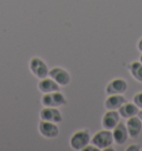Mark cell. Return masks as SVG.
<instances>
[{"mask_svg": "<svg viewBox=\"0 0 142 151\" xmlns=\"http://www.w3.org/2000/svg\"><path fill=\"white\" fill-rule=\"evenodd\" d=\"M111 131H112V136H113V142H115L118 146L124 145L129 139L128 129L126 127V123L121 122V121Z\"/></svg>", "mask_w": 142, "mask_h": 151, "instance_id": "30bf717a", "label": "cell"}, {"mask_svg": "<svg viewBox=\"0 0 142 151\" xmlns=\"http://www.w3.org/2000/svg\"><path fill=\"white\" fill-rule=\"evenodd\" d=\"M38 89L40 92L42 93H48V92H53L60 90V86L58 85L56 81L53 80L52 78H50L49 76L42 79H39L38 82Z\"/></svg>", "mask_w": 142, "mask_h": 151, "instance_id": "4fadbf2b", "label": "cell"}, {"mask_svg": "<svg viewBox=\"0 0 142 151\" xmlns=\"http://www.w3.org/2000/svg\"><path fill=\"white\" fill-rule=\"evenodd\" d=\"M91 141V134L88 129H80L75 131L70 137L69 145L70 148L75 151H82L85 146Z\"/></svg>", "mask_w": 142, "mask_h": 151, "instance_id": "6da1fadb", "label": "cell"}, {"mask_svg": "<svg viewBox=\"0 0 142 151\" xmlns=\"http://www.w3.org/2000/svg\"><path fill=\"white\" fill-rule=\"evenodd\" d=\"M39 117L44 121H51L56 123H60L62 121L61 111L56 107H43L39 112Z\"/></svg>", "mask_w": 142, "mask_h": 151, "instance_id": "ba28073f", "label": "cell"}, {"mask_svg": "<svg viewBox=\"0 0 142 151\" xmlns=\"http://www.w3.org/2000/svg\"><path fill=\"white\" fill-rule=\"evenodd\" d=\"M138 117L141 119V121H142V109H140V110H139V112H138Z\"/></svg>", "mask_w": 142, "mask_h": 151, "instance_id": "ffe728a7", "label": "cell"}, {"mask_svg": "<svg viewBox=\"0 0 142 151\" xmlns=\"http://www.w3.org/2000/svg\"><path fill=\"white\" fill-rule=\"evenodd\" d=\"M128 90V82L123 78H114L105 86L107 94H124Z\"/></svg>", "mask_w": 142, "mask_h": 151, "instance_id": "52a82bcc", "label": "cell"}, {"mask_svg": "<svg viewBox=\"0 0 142 151\" xmlns=\"http://www.w3.org/2000/svg\"><path fill=\"white\" fill-rule=\"evenodd\" d=\"M127 101L124 94H108L104 100V108L107 110H118Z\"/></svg>", "mask_w": 142, "mask_h": 151, "instance_id": "7c38bea8", "label": "cell"}, {"mask_svg": "<svg viewBox=\"0 0 142 151\" xmlns=\"http://www.w3.org/2000/svg\"><path fill=\"white\" fill-rule=\"evenodd\" d=\"M139 60L142 62V52H141V56H140V59H139Z\"/></svg>", "mask_w": 142, "mask_h": 151, "instance_id": "44dd1931", "label": "cell"}, {"mask_svg": "<svg viewBox=\"0 0 142 151\" xmlns=\"http://www.w3.org/2000/svg\"><path fill=\"white\" fill-rule=\"evenodd\" d=\"M82 151H100V150L95 146V145H92V143L90 145V143H89L88 146H85V148H83V150Z\"/></svg>", "mask_w": 142, "mask_h": 151, "instance_id": "ac0fdd59", "label": "cell"}, {"mask_svg": "<svg viewBox=\"0 0 142 151\" xmlns=\"http://www.w3.org/2000/svg\"><path fill=\"white\" fill-rule=\"evenodd\" d=\"M126 150L127 151H140L141 150V148H140L139 145H137V143H132V145H129V146L126 148Z\"/></svg>", "mask_w": 142, "mask_h": 151, "instance_id": "e0dca14e", "label": "cell"}, {"mask_svg": "<svg viewBox=\"0 0 142 151\" xmlns=\"http://www.w3.org/2000/svg\"><path fill=\"white\" fill-rule=\"evenodd\" d=\"M41 104L43 107H62L67 104L66 96L62 93L60 90L53 91V92H48V93H42L41 97Z\"/></svg>", "mask_w": 142, "mask_h": 151, "instance_id": "277c9868", "label": "cell"}, {"mask_svg": "<svg viewBox=\"0 0 142 151\" xmlns=\"http://www.w3.org/2000/svg\"><path fill=\"white\" fill-rule=\"evenodd\" d=\"M90 142L92 145H95L100 151H103V149H105L107 147L112 146V143H113L112 131L103 128L102 130H99L95 132L93 136H91Z\"/></svg>", "mask_w": 142, "mask_h": 151, "instance_id": "3957f363", "label": "cell"}, {"mask_svg": "<svg viewBox=\"0 0 142 151\" xmlns=\"http://www.w3.org/2000/svg\"><path fill=\"white\" fill-rule=\"evenodd\" d=\"M49 77L52 78L60 87H67L71 82L70 72L62 67H53L49 69Z\"/></svg>", "mask_w": 142, "mask_h": 151, "instance_id": "5b68a950", "label": "cell"}, {"mask_svg": "<svg viewBox=\"0 0 142 151\" xmlns=\"http://www.w3.org/2000/svg\"><path fill=\"white\" fill-rule=\"evenodd\" d=\"M128 70L134 80L142 82V62L140 60L139 61L134 60V61L130 62L128 66Z\"/></svg>", "mask_w": 142, "mask_h": 151, "instance_id": "9a60e30c", "label": "cell"}, {"mask_svg": "<svg viewBox=\"0 0 142 151\" xmlns=\"http://www.w3.org/2000/svg\"><path fill=\"white\" fill-rule=\"evenodd\" d=\"M137 48H138V50L140 52H142V37L138 40V43H137Z\"/></svg>", "mask_w": 142, "mask_h": 151, "instance_id": "d6986e66", "label": "cell"}, {"mask_svg": "<svg viewBox=\"0 0 142 151\" xmlns=\"http://www.w3.org/2000/svg\"><path fill=\"white\" fill-rule=\"evenodd\" d=\"M132 101L137 104V107L139 109H142V91H139L133 96Z\"/></svg>", "mask_w": 142, "mask_h": 151, "instance_id": "2e32d148", "label": "cell"}, {"mask_svg": "<svg viewBox=\"0 0 142 151\" xmlns=\"http://www.w3.org/2000/svg\"><path fill=\"white\" fill-rule=\"evenodd\" d=\"M120 114L118 110H107L101 118V126L104 129L112 130L120 122Z\"/></svg>", "mask_w": 142, "mask_h": 151, "instance_id": "9c48e42d", "label": "cell"}, {"mask_svg": "<svg viewBox=\"0 0 142 151\" xmlns=\"http://www.w3.org/2000/svg\"><path fill=\"white\" fill-rule=\"evenodd\" d=\"M39 133L46 139H56L60 133V129L58 123L51 122V121H44L40 120L38 124Z\"/></svg>", "mask_w": 142, "mask_h": 151, "instance_id": "8992f818", "label": "cell"}, {"mask_svg": "<svg viewBox=\"0 0 142 151\" xmlns=\"http://www.w3.org/2000/svg\"><path fill=\"white\" fill-rule=\"evenodd\" d=\"M29 70L36 77L37 79H42L49 76V67H48L47 62L40 57H31L29 60Z\"/></svg>", "mask_w": 142, "mask_h": 151, "instance_id": "7a4b0ae2", "label": "cell"}, {"mask_svg": "<svg viewBox=\"0 0 142 151\" xmlns=\"http://www.w3.org/2000/svg\"><path fill=\"white\" fill-rule=\"evenodd\" d=\"M126 127L128 129L129 138H138L142 131V121L138 116L127 119Z\"/></svg>", "mask_w": 142, "mask_h": 151, "instance_id": "8fae6325", "label": "cell"}, {"mask_svg": "<svg viewBox=\"0 0 142 151\" xmlns=\"http://www.w3.org/2000/svg\"><path fill=\"white\" fill-rule=\"evenodd\" d=\"M141 150H142V149H141Z\"/></svg>", "mask_w": 142, "mask_h": 151, "instance_id": "7402d4cb", "label": "cell"}, {"mask_svg": "<svg viewBox=\"0 0 142 151\" xmlns=\"http://www.w3.org/2000/svg\"><path fill=\"white\" fill-rule=\"evenodd\" d=\"M140 109L137 107V104L134 102H128L126 101L124 104L118 109V112L120 114L121 118L128 119L131 118V117H134V116H138V112H139Z\"/></svg>", "mask_w": 142, "mask_h": 151, "instance_id": "5bb4252c", "label": "cell"}]
</instances>
